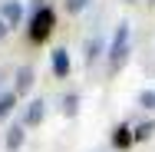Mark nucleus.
Returning <instances> with one entry per match:
<instances>
[{
	"mask_svg": "<svg viewBox=\"0 0 155 152\" xmlns=\"http://www.w3.org/2000/svg\"><path fill=\"white\" fill-rule=\"evenodd\" d=\"M96 53H99V43H96V40H93V43H89V53H86V60L93 63V60H96Z\"/></svg>",
	"mask_w": 155,
	"mask_h": 152,
	"instance_id": "nucleus-14",
	"label": "nucleus"
},
{
	"mask_svg": "<svg viewBox=\"0 0 155 152\" xmlns=\"http://www.w3.org/2000/svg\"><path fill=\"white\" fill-rule=\"evenodd\" d=\"M132 142H135V132H132L129 126H119L116 136H112V146H116V149H129Z\"/></svg>",
	"mask_w": 155,
	"mask_h": 152,
	"instance_id": "nucleus-4",
	"label": "nucleus"
},
{
	"mask_svg": "<svg viewBox=\"0 0 155 152\" xmlns=\"http://www.w3.org/2000/svg\"><path fill=\"white\" fill-rule=\"evenodd\" d=\"M66 7H69L73 13H79V10H86V7H89V0H66Z\"/></svg>",
	"mask_w": 155,
	"mask_h": 152,
	"instance_id": "nucleus-13",
	"label": "nucleus"
},
{
	"mask_svg": "<svg viewBox=\"0 0 155 152\" xmlns=\"http://www.w3.org/2000/svg\"><path fill=\"white\" fill-rule=\"evenodd\" d=\"M7 30H10V27H7V23H3V20H0V40H3V36H7Z\"/></svg>",
	"mask_w": 155,
	"mask_h": 152,
	"instance_id": "nucleus-15",
	"label": "nucleus"
},
{
	"mask_svg": "<svg viewBox=\"0 0 155 152\" xmlns=\"http://www.w3.org/2000/svg\"><path fill=\"white\" fill-rule=\"evenodd\" d=\"M152 132H155V122H142V126L135 129V139H149Z\"/></svg>",
	"mask_w": 155,
	"mask_h": 152,
	"instance_id": "nucleus-12",
	"label": "nucleus"
},
{
	"mask_svg": "<svg viewBox=\"0 0 155 152\" xmlns=\"http://www.w3.org/2000/svg\"><path fill=\"white\" fill-rule=\"evenodd\" d=\"M125 53H129V23H119V27H116V36H112V46H109V63H112V69L122 66Z\"/></svg>",
	"mask_w": 155,
	"mask_h": 152,
	"instance_id": "nucleus-1",
	"label": "nucleus"
},
{
	"mask_svg": "<svg viewBox=\"0 0 155 152\" xmlns=\"http://www.w3.org/2000/svg\"><path fill=\"white\" fill-rule=\"evenodd\" d=\"M33 86V69L30 66H20V69H17V90L13 93H27Z\"/></svg>",
	"mask_w": 155,
	"mask_h": 152,
	"instance_id": "nucleus-5",
	"label": "nucleus"
},
{
	"mask_svg": "<svg viewBox=\"0 0 155 152\" xmlns=\"http://www.w3.org/2000/svg\"><path fill=\"white\" fill-rule=\"evenodd\" d=\"M20 17H23L20 0H7V3H3V10H0V20H3L7 27H17V23H20Z\"/></svg>",
	"mask_w": 155,
	"mask_h": 152,
	"instance_id": "nucleus-3",
	"label": "nucleus"
},
{
	"mask_svg": "<svg viewBox=\"0 0 155 152\" xmlns=\"http://www.w3.org/2000/svg\"><path fill=\"white\" fill-rule=\"evenodd\" d=\"M53 10L50 7H40L36 13H33V23H30V36L33 40H46L50 33H53Z\"/></svg>",
	"mask_w": 155,
	"mask_h": 152,
	"instance_id": "nucleus-2",
	"label": "nucleus"
},
{
	"mask_svg": "<svg viewBox=\"0 0 155 152\" xmlns=\"http://www.w3.org/2000/svg\"><path fill=\"white\" fill-rule=\"evenodd\" d=\"M43 113H46V103H43V99H33L30 106H27V122L36 126V122L43 119Z\"/></svg>",
	"mask_w": 155,
	"mask_h": 152,
	"instance_id": "nucleus-6",
	"label": "nucleus"
},
{
	"mask_svg": "<svg viewBox=\"0 0 155 152\" xmlns=\"http://www.w3.org/2000/svg\"><path fill=\"white\" fill-rule=\"evenodd\" d=\"M53 73H56V76H66V73H69V56H66V50H53Z\"/></svg>",
	"mask_w": 155,
	"mask_h": 152,
	"instance_id": "nucleus-7",
	"label": "nucleus"
},
{
	"mask_svg": "<svg viewBox=\"0 0 155 152\" xmlns=\"http://www.w3.org/2000/svg\"><path fill=\"white\" fill-rule=\"evenodd\" d=\"M20 146H23V129L20 126H10L7 129V149L13 152V149H20Z\"/></svg>",
	"mask_w": 155,
	"mask_h": 152,
	"instance_id": "nucleus-8",
	"label": "nucleus"
},
{
	"mask_svg": "<svg viewBox=\"0 0 155 152\" xmlns=\"http://www.w3.org/2000/svg\"><path fill=\"white\" fill-rule=\"evenodd\" d=\"M139 106H145V109H155V90L139 93Z\"/></svg>",
	"mask_w": 155,
	"mask_h": 152,
	"instance_id": "nucleus-11",
	"label": "nucleus"
},
{
	"mask_svg": "<svg viewBox=\"0 0 155 152\" xmlns=\"http://www.w3.org/2000/svg\"><path fill=\"white\" fill-rule=\"evenodd\" d=\"M13 106H17V93H3L0 96V119H7L13 113Z\"/></svg>",
	"mask_w": 155,
	"mask_h": 152,
	"instance_id": "nucleus-9",
	"label": "nucleus"
},
{
	"mask_svg": "<svg viewBox=\"0 0 155 152\" xmlns=\"http://www.w3.org/2000/svg\"><path fill=\"white\" fill-rule=\"evenodd\" d=\"M76 109H79V96L69 93V96L63 99V113H66V116H76Z\"/></svg>",
	"mask_w": 155,
	"mask_h": 152,
	"instance_id": "nucleus-10",
	"label": "nucleus"
}]
</instances>
